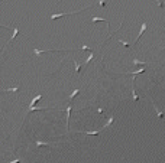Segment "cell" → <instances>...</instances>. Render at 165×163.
<instances>
[{
  "mask_svg": "<svg viewBox=\"0 0 165 163\" xmlns=\"http://www.w3.org/2000/svg\"><path fill=\"white\" fill-rule=\"evenodd\" d=\"M9 163H20V159H15V160H12V162H9Z\"/></svg>",
  "mask_w": 165,
  "mask_h": 163,
  "instance_id": "7402d4cb",
  "label": "cell"
},
{
  "mask_svg": "<svg viewBox=\"0 0 165 163\" xmlns=\"http://www.w3.org/2000/svg\"><path fill=\"white\" fill-rule=\"evenodd\" d=\"M152 1H158V6H159V7H164V3H162V0H152Z\"/></svg>",
  "mask_w": 165,
  "mask_h": 163,
  "instance_id": "44dd1931",
  "label": "cell"
},
{
  "mask_svg": "<svg viewBox=\"0 0 165 163\" xmlns=\"http://www.w3.org/2000/svg\"><path fill=\"white\" fill-rule=\"evenodd\" d=\"M0 1H3V0H0Z\"/></svg>",
  "mask_w": 165,
  "mask_h": 163,
  "instance_id": "603a6c76",
  "label": "cell"
},
{
  "mask_svg": "<svg viewBox=\"0 0 165 163\" xmlns=\"http://www.w3.org/2000/svg\"><path fill=\"white\" fill-rule=\"evenodd\" d=\"M117 42L122 43V45H125V46H128V48H130V43H129V42H125V41H122V39H119Z\"/></svg>",
  "mask_w": 165,
  "mask_h": 163,
  "instance_id": "ac0fdd59",
  "label": "cell"
},
{
  "mask_svg": "<svg viewBox=\"0 0 165 163\" xmlns=\"http://www.w3.org/2000/svg\"><path fill=\"white\" fill-rule=\"evenodd\" d=\"M20 87H22V84H17V87H12V88H6V90H3V91H6V92H17V91L20 90Z\"/></svg>",
  "mask_w": 165,
  "mask_h": 163,
  "instance_id": "ba28073f",
  "label": "cell"
},
{
  "mask_svg": "<svg viewBox=\"0 0 165 163\" xmlns=\"http://www.w3.org/2000/svg\"><path fill=\"white\" fill-rule=\"evenodd\" d=\"M152 107H153V110H155V113H156V117H158V118H162V117H164V111H162V110H159V108H158V105H156L153 101H152Z\"/></svg>",
  "mask_w": 165,
  "mask_h": 163,
  "instance_id": "3957f363",
  "label": "cell"
},
{
  "mask_svg": "<svg viewBox=\"0 0 165 163\" xmlns=\"http://www.w3.org/2000/svg\"><path fill=\"white\" fill-rule=\"evenodd\" d=\"M93 58H94V52L91 51V52H90V55H88V58H87V59H85V62H84V66L88 65V64H90V61H91Z\"/></svg>",
  "mask_w": 165,
  "mask_h": 163,
  "instance_id": "4fadbf2b",
  "label": "cell"
},
{
  "mask_svg": "<svg viewBox=\"0 0 165 163\" xmlns=\"http://www.w3.org/2000/svg\"><path fill=\"white\" fill-rule=\"evenodd\" d=\"M42 146H58V143H49V142H41V140H36V147H42Z\"/></svg>",
  "mask_w": 165,
  "mask_h": 163,
  "instance_id": "277c9868",
  "label": "cell"
},
{
  "mask_svg": "<svg viewBox=\"0 0 165 163\" xmlns=\"http://www.w3.org/2000/svg\"><path fill=\"white\" fill-rule=\"evenodd\" d=\"M71 110H72V105L70 104V105L67 107V117H65V120H67V130H70V117H71Z\"/></svg>",
  "mask_w": 165,
  "mask_h": 163,
  "instance_id": "7a4b0ae2",
  "label": "cell"
},
{
  "mask_svg": "<svg viewBox=\"0 0 165 163\" xmlns=\"http://www.w3.org/2000/svg\"><path fill=\"white\" fill-rule=\"evenodd\" d=\"M133 64H135V65H138V64H141V65H145L146 62H145V61H139V59H135V61H133Z\"/></svg>",
  "mask_w": 165,
  "mask_h": 163,
  "instance_id": "d6986e66",
  "label": "cell"
},
{
  "mask_svg": "<svg viewBox=\"0 0 165 163\" xmlns=\"http://www.w3.org/2000/svg\"><path fill=\"white\" fill-rule=\"evenodd\" d=\"M104 20H106V19H103V17H93V19H91L93 23H94V22H104ZM106 22H109V20H106Z\"/></svg>",
  "mask_w": 165,
  "mask_h": 163,
  "instance_id": "e0dca14e",
  "label": "cell"
},
{
  "mask_svg": "<svg viewBox=\"0 0 165 163\" xmlns=\"http://www.w3.org/2000/svg\"><path fill=\"white\" fill-rule=\"evenodd\" d=\"M142 72H145V69H143V68H141V69H136V71H129V72H126V74H132V75H138V74H142Z\"/></svg>",
  "mask_w": 165,
  "mask_h": 163,
  "instance_id": "5bb4252c",
  "label": "cell"
},
{
  "mask_svg": "<svg viewBox=\"0 0 165 163\" xmlns=\"http://www.w3.org/2000/svg\"><path fill=\"white\" fill-rule=\"evenodd\" d=\"M17 35H19V28H16V26H15V28H13V36L10 38V41H9V43H10V42H13V39L16 38Z\"/></svg>",
  "mask_w": 165,
  "mask_h": 163,
  "instance_id": "7c38bea8",
  "label": "cell"
},
{
  "mask_svg": "<svg viewBox=\"0 0 165 163\" xmlns=\"http://www.w3.org/2000/svg\"><path fill=\"white\" fill-rule=\"evenodd\" d=\"M135 80H133L132 81V95H133V100H135V101H138V100H139V95H138V94H136V91H135Z\"/></svg>",
  "mask_w": 165,
  "mask_h": 163,
  "instance_id": "8fae6325",
  "label": "cell"
},
{
  "mask_svg": "<svg viewBox=\"0 0 165 163\" xmlns=\"http://www.w3.org/2000/svg\"><path fill=\"white\" fill-rule=\"evenodd\" d=\"M41 98H42V94H38V95H36L35 98H32V101L29 102V107H33V105H35V104H36V102L41 100Z\"/></svg>",
  "mask_w": 165,
  "mask_h": 163,
  "instance_id": "30bf717a",
  "label": "cell"
},
{
  "mask_svg": "<svg viewBox=\"0 0 165 163\" xmlns=\"http://www.w3.org/2000/svg\"><path fill=\"white\" fill-rule=\"evenodd\" d=\"M100 131H101V129L94 130V131H77V133H84V134H87V136H97V134H100Z\"/></svg>",
  "mask_w": 165,
  "mask_h": 163,
  "instance_id": "9c48e42d",
  "label": "cell"
},
{
  "mask_svg": "<svg viewBox=\"0 0 165 163\" xmlns=\"http://www.w3.org/2000/svg\"><path fill=\"white\" fill-rule=\"evenodd\" d=\"M97 1H99L100 6H103V7H104V6H107V1H104V0H97Z\"/></svg>",
  "mask_w": 165,
  "mask_h": 163,
  "instance_id": "ffe728a7",
  "label": "cell"
},
{
  "mask_svg": "<svg viewBox=\"0 0 165 163\" xmlns=\"http://www.w3.org/2000/svg\"><path fill=\"white\" fill-rule=\"evenodd\" d=\"M91 6H87V7H84V9H81V10H77V12H70V13H54V15H51L49 19L51 20H55V19H58V17L61 16H68V15H75V13H81L82 10H85V9H90Z\"/></svg>",
  "mask_w": 165,
  "mask_h": 163,
  "instance_id": "6da1fadb",
  "label": "cell"
},
{
  "mask_svg": "<svg viewBox=\"0 0 165 163\" xmlns=\"http://www.w3.org/2000/svg\"><path fill=\"white\" fill-rule=\"evenodd\" d=\"M78 92H80V88H75V90H74V91H72V92H71V95H70V101H71V100H72V98L75 97V95H77V94H78Z\"/></svg>",
  "mask_w": 165,
  "mask_h": 163,
  "instance_id": "2e32d148",
  "label": "cell"
},
{
  "mask_svg": "<svg viewBox=\"0 0 165 163\" xmlns=\"http://www.w3.org/2000/svg\"><path fill=\"white\" fill-rule=\"evenodd\" d=\"M38 110H51V108H48V107H28V114L29 113H32V111H38Z\"/></svg>",
  "mask_w": 165,
  "mask_h": 163,
  "instance_id": "52a82bcc",
  "label": "cell"
},
{
  "mask_svg": "<svg viewBox=\"0 0 165 163\" xmlns=\"http://www.w3.org/2000/svg\"><path fill=\"white\" fill-rule=\"evenodd\" d=\"M113 120H115V114H112V115H110V117H109V120H107V123H106V124H104L103 127H100V129H101V130H106V129H109V127L112 126Z\"/></svg>",
  "mask_w": 165,
  "mask_h": 163,
  "instance_id": "8992f818",
  "label": "cell"
},
{
  "mask_svg": "<svg viewBox=\"0 0 165 163\" xmlns=\"http://www.w3.org/2000/svg\"><path fill=\"white\" fill-rule=\"evenodd\" d=\"M146 28H148V23H142V26H141V31H139V35L136 36V41H135V43H136V42L141 39V36L143 35V32H145V31H146Z\"/></svg>",
  "mask_w": 165,
  "mask_h": 163,
  "instance_id": "5b68a950",
  "label": "cell"
},
{
  "mask_svg": "<svg viewBox=\"0 0 165 163\" xmlns=\"http://www.w3.org/2000/svg\"><path fill=\"white\" fill-rule=\"evenodd\" d=\"M72 64H74V66H75V72H77V74H80V68H81V65H80L75 59H72Z\"/></svg>",
  "mask_w": 165,
  "mask_h": 163,
  "instance_id": "9a60e30c",
  "label": "cell"
}]
</instances>
